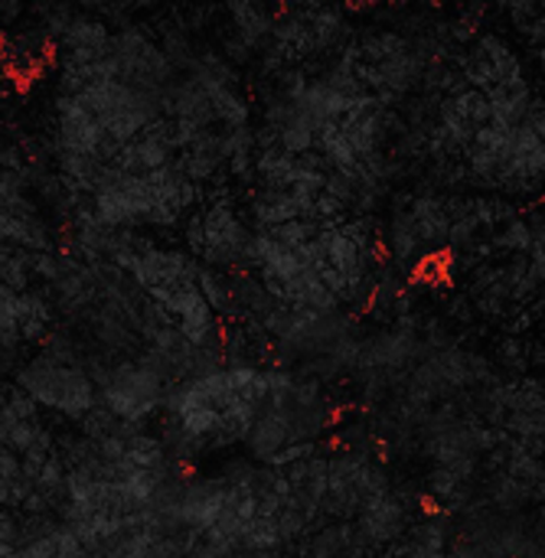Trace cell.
<instances>
[{
	"mask_svg": "<svg viewBox=\"0 0 545 558\" xmlns=\"http://www.w3.org/2000/svg\"><path fill=\"white\" fill-rule=\"evenodd\" d=\"M523 124L545 144V101H533V108H530V114H526Z\"/></svg>",
	"mask_w": 545,
	"mask_h": 558,
	"instance_id": "ffe728a7",
	"label": "cell"
},
{
	"mask_svg": "<svg viewBox=\"0 0 545 558\" xmlns=\"http://www.w3.org/2000/svg\"><path fill=\"white\" fill-rule=\"evenodd\" d=\"M124 464L134 468V471H164L167 468V448L160 438L154 435H134L128 438V454H124Z\"/></svg>",
	"mask_w": 545,
	"mask_h": 558,
	"instance_id": "7c38bea8",
	"label": "cell"
},
{
	"mask_svg": "<svg viewBox=\"0 0 545 558\" xmlns=\"http://www.w3.org/2000/svg\"><path fill=\"white\" fill-rule=\"evenodd\" d=\"M545 183V144L526 128H513L510 134V150L500 163L497 173V190L504 193H533Z\"/></svg>",
	"mask_w": 545,
	"mask_h": 558,
	"instance_id": "5b68a950",
	"label": "cell"
},
{
	"mask_svg": "<svg viewBox=\"0 0 545 558\" xmlns=\"http://www.w3.org/2000/svg\"><path fill=\"white\" fill-rule=\"evenodd\" d=\"M536 245V232H533V222L530 219H510L504 226L500 235H494V248H504V252H526Z\"/></svg>",
	"mask_w": 545,
	"mask_h": 558,
	"instance_id": "9a60e30c",
	"label": "cell"
},
{
	"mask_svg": "<svg viewBox=\"0 0 545 558\" xmlns=\"http://www.w3.org/2000/svg\"><path fill=\"white\" fill-rule=\"evenodd\" d=\"M16 386L36 402L46 405L65 418H82L98 405V389L88 379V373L82 366H69L59 363L46 353H39L36 360H29L20 373H16Z\"/></svg>",
	"mask_w": 545,
	"mask_h": 558,
	"instance_id": "7a4b0ae2",
	"label": "cell"
},
{
	"mask_svg": "<svg viewBox=\"0 0 545 558\" xmlns=\"http://www.w3.org/2000/svg\"><path fill=\"white\" fill-rule=\"evenodd\" d=\"M56 114H59V150L69 154H85V157H98L101 160V147H105V131L101 124L82 108L78 98H62L56 101Z\"/></svg>",
	"mask_w": 545,
	"mask_h": 558,
	"instance_id": "8992f818",
	"label": "cell"
},
{
	"mask_svg": "<svg viewBox=\"0 0 545 558\" xmlns=\"http://www.w3.org/2000/svg\"><path fill=\"white\" fill-rule=\"evenodd\" d=\"M252 219L258 232H271L284 222L307 219V206L291 190H262L252 199Z\"/></svg>",
	"mask_w": 545,
	"mask_h": 558,
	"instance_id": "9c48e42d",
	"label": "cell"
},
{
	"mask_svg": "<svg viewBox=\"0 0 545 558\" xmlns=\"http://www.w3.org/2000/svg\"><path fill=\"white\" fill-rule=\"evenodd\" d=\"M190 78L206 92L216 121H222L229 131H232V128H249L252 105H249V98L239 92V85H229V82H219V78H209V75H190Z\"/></svg>",
	"mask_w": 545,
	"mask_h": 558,
	"instance_id": "ba28073f",
	"label": "cell"
},
{
	"mask_svg": "<svg viewBox=\"0 0 545 558\" xmlns=\"http://www.w3.org/2000/svg\"><path fill=\"white\" fill-rule=\"evenodd\" d=\"M196 288H199V294L206 298V304L213 307V314H222V311L232 304V298H235L232 281H229L219 268H206V265H199Z\"/></svg>",
	"mask_w": 545,
	"mask_h": 558,
	"instance_id": "5bb4252c",
	"label": "cell"
},
{
	"mask_svg": "<svg viewBox=\"0 0 545 558\" xmlns=\"http://www.w3.org/2000/svg\"><path fill=\"white\" fill-rule=\"evenodd\" d=\"M0 543L10 549H20V543H23V526L16 523L13 510H0Z\"/></svg>",
	"mask_w": 545,
	"mask_h": 558,
	"instance_id": "e0dca14e",
	"label": "cell"
},
{
	"mask_svg": "<svg viewBox=\"0 0 545 558\" xmlns=\"http://www.w3.org/2000/svg\"><path fill=\"white\" fill-rule=\"evenodd\" d=\"M500 356H504L507 363H520V356H523V347H520V340H507V343L500 347Z\"/></svg>",
	"mask_w": 545,
	"mask_h": 558,
	"instance_id": "44dd1931",
	"label": "cell"
},
{
	"mask_svg": "<svg viewBox=\"0 0 545 558\" xmlns=\"http://www.w3.org/2000/svg\"><path fill=\"white\" fill-rule=\"evenodd\" d=\"M428 487H432V494L438 500H448L451 504V500H458L464 494V477L458 471H451V468H435L428 474Z\"/></svg>",
	"mask_w": 545,
	"mask_h": 558,
	"instance_id": "2e32d148",
	"label": "cell"
},
{
	"mask_svg": "<svg viewBox=\"0 0 545 558\" xmlns=\"http://www.w3.org/2000/svg\"><path fill=\"white\" fill-rule=\"evenodd\" d=\"M13 553H16V549H10V546H3V543H0V558L13 556Z\"/></svg>",
	"mask_w": 545,
	"mask_h": 558,
	"instance_id": "cb8c5ba5",
	"label": "cell"
},
{
	"mask_svg": "<svg viewBox=\"0 0 545 558\" xmlns=\"http://www.w3.org/2000/svg\"><path fill=\"white\" fill-rule=\"evenodd\" d=\"M252 232L249 226L235 216L229 203H213L203 209V255L206 268H229V265H245Z\"/></svg>",
	"mask_w": 545,
	"mask_h": 558,
	"instance_id": "277c9868",
	"label": "cell"
},
{
	"mask_svg": "<svg viewBox=\"0 0 545 558\" xmlns=\"http://www.w3.org/2000/svg\"><path fill=\"white\" fill-rule=\"evenodd\" d=\"M536 62H540V69H543V75H545V46L536 49Z\"/></svg>",
	"mask_w": 545,
	"mask_h": 558,
	"instance_id": "7402d4cb",
	"label": "cell"
},
{
	"mask_svg": "<svg viewBox=\"0 0 545 558\" xmlns=\"http://www.w3.org/2000/svg\"><path fill=\"white\" fill-rule=\"evenodd\" d=\"M111 52L118 59L121 69V82L150 95H160L164 88L173 85V65L164 56L160 43H154L150 36H144L134 26H124L114 39H111Z\"/></svg>",
	"mask_w": 545,
	"mask_h": 558,
	"instance_id": "3957f363",
	"label": "cell"
},
{
	"mask_svg": "<svg viewBox=\"0 0 545 558\" xmlns=\"http://www.w3.org/2000/svg\"><path fill=\"white\" fill-rule=\"evenodd\" d=\"M16 314H20V337L23 343H46L49 327H52V304L46 294L26 291L16 298Z\"/></svg>",
	"mask_w": 545,
	"mask_h": 558,
	"instance_id": "30bf717a",
	"label": "cell"
},
{
	"mask_svg": "<svg viewBox=\"0 0 545 558\" xmlns=\"http://www.w3.org/2000/svg\"><path fill=\"white\" fill-rule=\"evenodd\" d=\"M530 448H533V454H536V451H545V432H543V438H540L536 445H530Z\"/></svg>",
	"mask_w": 545,
	"mask_h": 558,
	"instance_id": "603a6c76",
	"label": "cell"
},
{
	"mask_svg": "<svg viewBox=\"0 0 545 558\" xmlns=\"http://www.w3.org/2000/svg\"><path fill=\"white\" fill-rule=\"evenodd\" d=\"M23 477V468H20V458L7 448H0V484H13Z\"/></svg>",
	"mask_w": 545,
	"mask_h": 558,
	"instance_id": "d6986e66",
	"label": "cell"
},
{
	"mask_svg": "<svg viewBox=\"0 0 545 558\" xmlns=\"http://www.w3.org/2000/svg\"><path fill=\"white\" fill-rule=\"evenodd\" d=\"M389 252H392V258L402 262V265L425 255V245H422V239H419V232H415V226H412L405 206L396 209L392 219H389Z\"/></svg>",
	"mask_w": 545,
	"mask_h": 558,
	"instance_id": "8fae6325",
	"label": "cell"
},
{
	"mask_svg": "<svg viewBox=\"0 0 545 558\" xmlns=\"http://www.w3.org/2000/svg\"><path fill=\"white\" fill-rule=\"evenodd\" d=\"M405 526H409L405 507L392 494L366 500L356 517V533L366 546H386V543L399 539L405 533Z\"/></svg>",
	"mask_w": 545,
	"mask_h": 558,
	"instance_id": "52a82bcc",
	"label": "cell"
},
{
	"mask_svg": "<svg viewBox=\"0 0 545 558\" xmlns=\"http://www.w3.org/2000/svg\"><path fill=\"white\" fill-rule=\"evenodd\" d=\"M0 284L10 288L13 294H26L33 284L29 275V252L13 248V245H0Z\"/></svg>",
	"mask_w": 545,
	"mask_h": 558,
	"instance_id": "4fadbf2b",
	"label": "cell"
},
{
	"mask_svg": "<svg viewBox=\"0 0 545 558\" xmlns=\"http://www.w3.org/2000/svg\"><path fill=\"white\" fill-rule=\"evenodd\" d=\"M88 379L98 389V405L124 425H141L167 399V383L141 363H92Z\"/></svg>",
	"mask_w": 545,
	"mask_h": 558,
	"instance_id": "6da1fadb",
	"label": "cell"
},
{
	"mask_svg": "<svg viewBox=\"0 0 545 558\" xmlns=\"http://www.w3.org/2000/svg\"><path fill=\"white\" fill-rule=\"evenodd\" d=\"M186 248H190L193 258L203 255V213H193L186 219Z\"/></svg>",
	"mask_w": 545,
	"mask_h": 558,
	"instance_id": "ac0fdd59",
	"label": "cell"
}]
</instances>
